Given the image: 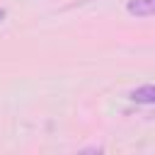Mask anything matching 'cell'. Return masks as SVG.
I'll use <instances>...</instances> for the list:
<instances>
[{"mask_svg": "<svg viewBox=\"0 0 155 155\" xmlns=\"http://www.w3.org/2000/svg\"><path fill=\"white\" fill-rule=\"evenodd\" d=\"M136 104H155V85H140L128 94Z\"/></svg>", "mask_w": 155, "mask_h": 155, "instance_id": "2", "label": "cell"}, {"mask_svg": "<svg viewBox=\"0 0 155 155\" xmlns=\"http://www.w3.org/2000/svg\"><path fill=\"white\" fill-rule=\"evenodd\" d=\"M126 12L131 17H155V0H128Z\"/></svg>", "mask_w": 155, "mask_h": 155, "instance_id": "1", "label": "cell"}, {"mask_svg": "<svg viewBox=\"0 0 155 155\" xmlns=\"http://www.w3.org/2000/svg\"><path fill=\"white\" fill-rule=\"evenodd\" d=\"M5 17H7V10H5V7H0V22H5Z\"/></svg>", "mask_w": 155, "mask_h": 155, "instance_id": "3", "label": "cell"}]
</instances>
